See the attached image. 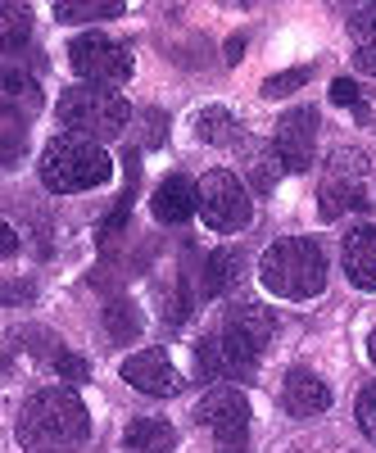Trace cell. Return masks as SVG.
<instances>
[{
	"mask_svg": "<svg viewBox=\"0 0 376 453\" xmlns=\"http://www.w3.org/2000/svg\"><path fill=\"white\" fill-rule=\"evenodd\" d=\"M277 322L263 304H232L222 322L200 335L196 345V372L200 381H249L258 372V354L268 349Z\"/></svg>",
	"mask_w": 376,
	"mask_h": 453,
	"instance_id": "cell-1",
	"label": "cell"
},
{
	"mask_svg": "<svg viewBox=\"0 0 376 453\" xmlns=\"http://www.w3.org/2000/svg\"><path fill=\"white\" fill-rule=\"evenodd\" d=\"M14 431L27 453H73L91 435V412L73 390H36L23 399Z\"/></svg>",
	"mask_w": 376,
	"mask_h": 453,
	"instance_id": "cell-2",
	"label": "cell"
},
{
	"mask_svg": "<svg viewBox=\"0 0 376 453\" xmlns=\"http://www.w3.org/2000/svg\"><path fill=\"white\" fill-rule=\"evenodd\" d=\"M258 281L268 286L277 299H318L326 290V254L313 236H286L277 245H268L258 263Z\"/></svg>",
	"mask_w": 376,
	"mask_h": 453,
	"instance_id": "cell-3",
	"label": "cell"
},
{
	"mask_svg": "<svg viewBox=\"0 0 376 453\" xmlns=\"http://www.w3.org/2000/svg\"><path fill=\"white\" fill-rule=\"evenodd\" d=\"M114 177L109 150L87 136H55L42 155V186L55 196H82Z\"/></svg>",
	"mask_w": 376,
	"mask_h": 453,
	"instance_id": "cell-4",
	"label": "cell"
},
{
	"mask_svg": "<svg viewBox=\"0 0 376 453\" xmlns=\"http://www.w3.org/2000/svg\"><path fill=\"white\" fill-rule=\"evenodd\" d=\"M55 113H59V123H64L68 132H78V136H87V141L119 136V132L127 127V119H132V109H127V100H123L119 91L87 87V82H82V87H68V91L59 96Z\"/></svg>",
	"mask_w": 376,
	"mask_h": 453,
	"instance_id": "cell-5",
	"label": "cell"
},
{
	"mask_svg": "<svg viewBox=\"0 0 376 453\" xmlns=\"http://www.w3.org/2000/svg\"><path fill=\"white\" fill-rule=\"evenodd\" d=\"M68 64L73 73L87 82V87H104V91H114L132 78V50L119 46V42H109L104 32H82V36H73L68 42Z\"/></svg>",
	"mask_w": 376,
	"mask_h": 453,
	"instance_id": "cell-6",
	"label": "cell"
},
{
	"mask_svg": "<svg viewBox=\"0 0 376 453\" xmlns=\"http://www.w3.org/2000/svg\"><path fill=\"white\" fill-rule=\"evenodd\" d=\"M363 173H367V159L358 150H335L326 159V177L318 186V213L322 222H335L354 209H367V186H363Z\"/></svg>",
	"mask_w": 376,
	"mask_h": 453,
	"instance_id": "cell-7",
	"label": "cell"
},
{
	"mask_svg": "<svg viewBox=\"0 0 376 453\" xmlns=\"http://www.w3.org/2000/svg\"><path fill=\"white\" fill-rule=\"evenodd\" d=\"M196 422L213 435L218 453H245V444H249V399L232 386L209 390L196 403Z\"/></svg>",
	"mask_w": 376,
	"mask_h": 453,
	"instance_id": "cell-8",
	"label": "cell"
},
{
	"mask_svg": "<svg viewBox=\"0 0 376 453\" xmlns=\"http://www.w3.org/2000/svg\"><path fill=\"white\" fill-rule=\"evenodd\" d=\"M200 218L213 226V232H222V236H232V232H241V226H249L254 209H249V196H245V186H241L236 173L209 168L200 177Z\"/></svg>",
	"mask_w": 376,
	"mask_h": 453,
	"instance_id": "cell-9",
	"label": "cell"
},
{
	"mask_svg": "<svg viewBox=\"0 0 376 453\" xmlns=\"http://www.w3.org/2000/svg\"><path fill=\"white\" fill-rule=\"evenodd\" d=\"M272 155L286 173H304L318 155V109L295 104L290 113H281L277 136H272Z\"/></svg>",
	"mask_w": 376,
	"mask_h": 453,
	"instance_id": "cell-10",
	"label": "cell"
},
{
	"mask_svg": "<svg viewBox=\"0 0 376 453\" xmlns=\"http://www.w3.org/2000/svg\"><path fill=\"white\" fill-rule=\"evenodd\" d=\"M123 381L141 395H155V399H173L181 390V376L164 349H141V354L123 358Z\"/></svg>",
	"mask_w": 376,
	"mask_h": 453,
	"instance_id": "cell-11",
	"label": "cell"
},
{
	"mask_svg": "<svg viewBox=\"0 0 376 453\" xmlns=\"http://www.w3.org/2000/svg\"><path fill=\"white\" fill-rule=\"evenodd\" d=\"M281 408L290 418H318V412L331 408V386L309 367H290L281 381Z\"/></svg>",
	"mask_w": 376,
	"mask_h": 453,
	"instance_id": "cell-12",
	"label": "cell"
},
{
	"mask_svg": "<svg viewBox=\"0 0 376 453\" xmlns=\"http://www.w3.org/2000/svg\"><path fill=\"white\" fill-rule=\"evenodd\" d=\"M341 268L358 290H376V226L358 222L341 241Z\"/></svg>",
	"mask_w": 376,
	"mask_h": 453,
	"instance_id": "cell-13",
	"label": "cell"
},
{
	"mask_svg": "<svg viewBox=\"0 0 376 453\" xmlns=\"http://www.w3.org/2000/svg\"><path fill=\"white\" fill-rule=\"evenodd\" d=\"M200 209V186H191V177L173 173L168 181H159V191L150 196V213H155L164 226H177Z\"/></svg>",
	"mask_w": 376,
	"mask_h": 453,
	"instance_id": "cell-14",
	"label": "cell"
},
{
	"mask_svg": "<svg viewBox=\"0 0 376 453\" xmlns=\"http://www.w3.org/2000/svg\"><path fill=\"white\" fill-rule=\"evenodd\" d=\"M0 104H14L27 119L42 113V82H36V73L23 64H5V73H0Z\"/></svg>",
	"mask_w": 376,
	"mask_h": 453,
	"instance_id": "cell-15",
	"label": "cell"
},
{
	"mask_svg": "<svg viewBox=\"0 0 376 453\" xmlns=\"http://www.w3.org/2000/svg\"><path fill=\"white\" fill-rule=\"evenodd\" d=\"M177 449V431L164 418H136L123 435V453H173Z\"/></svg>",
	"mask_w": 376,
	"mask_h": 453,
	"instance_id": "cell-16",
	"label": "cell"
},
{
	"mask_svg": "<svg viewBox=\"0 0 376 453\" xmlns=\"http://www.w3.org/2000/svg\"><path fill=\"white\" fill-rule=\"evenodd\" d=\"M241 268H245V258L236 250H218L204 258V273H200V295H222V290H232L241 281Z\"/></svg>",
	"mask_w": 376,
	"mask_h": 453,
	"instance_id": "cell-17",
	"label": "cell"
},
{
	"mask_svg": "<svg viewBox=\"0 0 376 453\" xmlns=\"http://www.w3.org/2000/svg\"><path fill=\"white\" fill-rule=\"evenodd\" d=\"M196 136H200L204 145H236V141L245 136V127L236 123V113H227L222 104H213V109H200V113H196Z\"/></svg>",
	"mask_w": 376,
	"mask_h": 453,
	"instance_id": "cell-18",
	"label": "cell"
},
{
	"mask_svg": "<svg viewBox=\"0 0 376 453\" xmlns=\"http://www.w3.org/2000/svg\"><path fill=\"white\" fill-rule=\"evenodd\" d=\"M27 145V113H19L14 104H0V164L14 168Z\"/></svg>",
	"mask_w": 376,
	"mask_h": 453,
	"instance_id": "cell-19",
	"label": "cell"
},
{
	"mask_svg": "<svg viewBox=\"0 0 376 453\" xmlns=\"http://www.w3.org/2000/svg\"><path fill=\"white\" fill-rule=\"evenodd\" d=\"M349 32H354V64L376 78V5L358 10L349 19Z\"/></svg>",
	"mask_w": 376,
	"mask_h": 453,
	"instance_id": "cell-20",
	"label": "cell"
},
{
	"mask_svg": "<svg viewBox=\"0 0 376 453\" xmlns=\"http://www.w3.org/2000/svg\"><path fill=\"white\" fill-rule=\"evenodd\" d=\"M136 331H141V309L132 299H114V304L104 309V335L127 345V340H136Z\"/></svg>",
	"mask_w": 376,
	"mask_h": 453,
	"instance_id": "cell-21",
	"label": "cell"
},
{
	"mask_svg": "<svg viewBox=\"0 0 376 453\" xmlns=\"http://www.w3.org/2000/svg\"><path fill=\"white\" fill-rule=\"evenodd\" d=\"M123 5L119 0H109V5H91V0H64V5H55V19L59 23H104V19H119Z\"/></svg>",
	"mask_w": 376,
	"mask_h": 453,
	"instance_id": "cell-22",
	"label": "cell"
},
{
	"mask_svg": "<svg viewBox=\"0 0 376 453\" xmlns=\"http://www.w3.org/2000/svg\"><path fill=\"white\" fill-rule=\"evenodd\" d=\"M27 27H32V14L23 5H0V42H5L10 59L19 46H27Z\"/></svg>",
	"mask_w": 376,
	"mask_h": 453,
	"instance_id": "cell-23",
	"label": "cell"
},
{
	"mask_svg": "<svg viewBox=\"0 0 376 453\" xmlns=\"http://www.w3.org/2000/svg\"><path fill=\"white\" fill-rule=\"evenodd\" d=\"M281 173H286V168L277 164V155H254V159H249V181H254V191H263V196L277 186Z\"/></svg>",
	"mask_w": 376,
	"mask_h": 453,
	"instance_id": "cell-24",
	"label": "cell"
},
{
	"mask_svg": "<svg viewBox=\"0 0 376 453\" xmlns=\"http://www.w3.org/2000/svg\"><path fill=\"white\" fill-rule=\"evenodd\" d=\"M313 78V68H286V73H277V78H268L263 82V96L268 100H277V96H290V91H299Z\"/></svg>",
	"mask_w": 376,
	"mask_h": 453,
	"instance_id": "cell-25",
	"label": "cell"
},
{
	"mask_svg": "<svg viewBox=\"0 0 376 453\" xmlns=\"http://www.w3.org/2000/svg\"><path fill=\"white\" fill-rule=\"evenodd\" d=\"M354 412H358V426H363V435L376 444V381H367V386L358 390V403H354Z\"/></svg>",
	"mask_w": 376,
	"mask_h": 453,
	"instance_id": "cell-26",
	"label": "cell"
},
{
	"mask_svg": "<svg viewBox=\"0 0 376 453\" xmlns=\"http://www.w3.org/2000/svg\"><path fill=\"white\" fill-rule=\"evenodd\" d=\"M55 372L64 376L68 386H82L87 376H91V367H87V358H78V354H68V349H59L55 354Z\"/></svg>",
	"mask_w": 376,
	"mask_h": 453,
	"instance_id": "cell-27",
	"label": "cell"
},
{
	"mask_svg": "<svg viewBox=\"0 0 376 453\" xmlns=\"http://www.w3.org/2000/svg\"><path fill=\"white\" fill-rule=\"evenodd\" d=\"M331 100L341 104V109H354L358 119H363V96H358V87H354L349 78H335V82H331Z\"/></svg>",
	"mask_w": 376,
	"mask_h": 453,
	"instance_id": "cell-28",
	"label": "cell"
},
{
	"mask_svg": "<svg viewBox=\"0 0 376 453\" xmlns=\"http://www.w3.org/2000/svg\"><path fill=\"white\" fill-rule=\"evenodd\" d=\"M19 250V236H14V226L5 222V226H0V254H14Z\"/></svg>",
	"mask_w": 376,
	"mask_h": 453,
	"instance_id": "cell-29",
	"label": "cell"
},
{
	"mask_svg": "<svg viewBox=\"0 0 376 453\" xmlns=\"http://www.w3.org/2000/svg\"><path fill=\"white\" fill-rule=\"evenodd\" d=\"M367 358H372V363H376V331H372V335H367Z\"/></svg>",
	"mask_w": 376,
	"mask_h": 453,
	"instance_id": "cell-30",
	"label": "cell"
}]
</instances>
